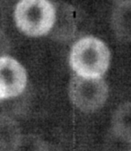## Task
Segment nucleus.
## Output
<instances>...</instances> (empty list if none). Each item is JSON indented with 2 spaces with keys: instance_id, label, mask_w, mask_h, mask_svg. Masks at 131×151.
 Segmentation results:
<instances>
[{
  "instance_id": "f257e3e1",
  "label": "nucleus",
  "mask_w": 131,
  "mask_h": 151,
  "mask_svg": "<svg viewBox=\"0 0 131 151\" xmlns=\"http://www.w3.org/2000/svg\"><path fill=\"white\" fill-rule=\"evenodd\" d=\"M110 53L106 44L96 37L86 36L71 49L69 63L77 75L85 78H102L109 68Z\"/></svg>"
},
{
  "instance_id": "f03ea898",
  "label": "nucleus",
  "mask_w": 131,
  "mask_h": 151,
  "mask_svg": "<svg viewBox=\"0 0 131 151\" xmlns=\"http://www.w3.org/2000/svg\"><path fill=\"white\" fill-rule=\"evenodd\" d=\"M57 10L49 0H20L17 3L14 17L23 33L30 37L48 34L53 28Z\"/></svg>"
},
{
  "instance_id": "7ed1b4c3",
  "label": "nucleus",
  "mask_w": 131,
  "mask_h": 151,
  "mask_svg": "<svg viewBox=\"0 0 131 151\" xmlns=\"http://www.w3.org/2000/svg\"><path fill=\"white\" fill-rule=\"evenodd\" d=\"M109 96V88L102 78L74 75L69 84V97L74 105L85 112L102 108Z\"/></svg>"
},
{
  "instance_id": "20e7f679",
  "label": "nucleus",
  "mask_w": 131,
  "mask_h": 151,
  "mask_svg": "<svg viewBox=\"0 0 131 151\" xmlns=\"http://www.w3.org/2000/svg\"><path fill=\"white\" fill-rule=\"evenodd\" d=\"M27 84L24 68L8 56L0 58V101L21 94Z\"/></svg>"
},
{
  "instance_id": "39448f33",
  "label": "nucleus",
  "mask_w": 131,
  "mask_h": 151,
  "mask_svg": "<svg viewBox=\"0 0 131 151\" xmlns=\"http://www.w3.org/2000/svg\"><path fill=\"white\" fill-rule=\"evenodd\" d=\"M111 23L119 39L131 42V0H124L115 7Z\"/></svg>"
},
{
  "instance_id": "423d86ee",
  "label": "nucleus",
  "mask_w": 131,
  "mask_h": 151,
  "mask_svg": "<svg viewBox=\"0 0 131 151\" xmlns=\"http://www.w3.org/2000/svg\"><path fill=\"white\" fill-rule=\"evenodd\" d=\"M112 129L123 141L131 143V102H127L115 111L112 117Z\"/></svg>"
},
{
  "instance_id": "0eeeda50",
  "label": "nucleus",
  "mask_w": 131,
  "mask_h": 151,
  "mask_svg": "<svg viewBox=\"0 0 131 151\" xmlns=\"http://www.w3.org/2000/svg\"><path fill=\"white\" fill-rule=\"evenodd\" d=\"M9 50V42L6 35L2 30H0V58L6 56Z\"/></svg>"
},
{
  "instance_id": "6e6552de",
  "label": "nucleus",
  "mask_w": 131,
  "mask_h": 151,
  "mask_svg": "<svg viewBox=\"0 0 131 151\" xmlns=\"http://www.w3.org/2000/svg\"><path fill=\"white\" fill-rule=\"evenodd\" d=\"M130 151H131V150H130Z\"/></svg>"
}]
</instances>
